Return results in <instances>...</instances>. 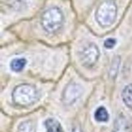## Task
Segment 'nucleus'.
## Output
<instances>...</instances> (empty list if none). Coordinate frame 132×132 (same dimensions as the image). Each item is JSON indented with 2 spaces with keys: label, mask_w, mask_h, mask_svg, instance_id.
Wrapping results in <instances>:
<instances>
[{
  "label": "nucleus",
  "mask_w": 132,
  "mask_h": 132,
  "mask_svg": "<svg viewBox=\"0 0 132 132\" xmlns=\"http://www.w3.org/2000/svg\"><path fill=\"white\" fill-rule=\"evenodd\" d=\"M12 97L15 104L21 107H27L37 101L39 93L36 88L31 84H22L14 88Z\"/></svg>",
  "instance_id": "obj_1"
},
{
  "label": "nucleus",
  "mask_w": 132,
  "mask_h": 132,
  "mask_svg": "<svg viewBox=\"0 0 132 132\" xmlns=\"http://www.w3.org/2000/svg\"><path fill=\"white\" fill-rule=\"evenodd\" d=\"M64 23V15L60 9L56 6L46 9L41 18L43 28L49 33H54L60 29Z\"/></svg>",
  "instance_id": "obj_2"
},
{
  "label": "nucleus",
  "mask_w": 132,
  "mask_h": 132,
  "mask_svg": "<svg viewBox=\"0 0 132 132\" xmlns=\"http://www.w3.org/2000/svg\"><path fill=\"white\" fill-rule=\"evenodd\" d=\"M117 6L113 0H106L100 4L95 12V19L102 27L112 25L116 21Z\"/></svg>",
  "instance_id": "obj_3"
},
{
  "label": "nucleus",
  "mask_w": 132,
  "mask_h": 132,
  "mask_svg": "<svg viewBox=\"0 0 132 132\" xmlns=\"http://www.w3.org/2000/svg\"><path fill=\"white\" fill-rule=\"evenodd\" d=\"M99 54L100 53L97 46L93 43H90L84 47L80 52V60L83 66L91 67L97 62Z\"/></svg>",
  "instance_id": "obj_4"
},
{
  "label": "nucleus",
  "mask_w": 132,
  "mask_h": 132,
  "mask_svg": "<svg viewBox=\"0 0 132 132\" xmlns=\"http://www.w3.org/2000/svg\"><path fill=\"white\" fill-rule=\"evenodd\" d=\"M82 86L76 82H70L65 87L62 93V102L65 105L75 103L82 94Z\"/></svg>",
  "instance_id": "obj_5"
},
{
  "label": "nucleus",
  "mask_w": 132,
  "mask_h": 132,
  "mask_svg": "<svg viewBox=\"0 0 132 132\" xmlns=\"http://www.w3.org/2000/svg\"><path fill=\"white\" fill-rule=\"evenodd\" d=\"M46 132H64L60 122L56 119L50 118L45 121Z\"/></svg>",
  "instance_id": "obj_6"
},
{
  "label": "nucleus",
  "mask_w": 132,
  "mask_h": 132,
  "mask_svg": "<svg viewBox=\"0 0 132 132\" xmlns=\"http://www.w3.org/2000/svg\"><path fill=\"white\" fill-rule=\"evenodd\" d=\"M122 98L124 103L132 109V84H128L122 90Z\"/></svg>",
  "instance_id": "obj_7"
},
{
  "label": "nucleus",
  "mask_w": 132,
  "mask_h": 132,
  "mask_svg": "<svg viewBox=\"0 0 132 132\" xmlns=\"http://www.w3.org/2000/svg\"><path fill=\"white\" fill-rule=\"evenodd\" d=\"M27 64V60L24 58H15L10 62V69L14 72H20L24 69Z\"/></svg>",
  "instance_id": "obj_8"
},
{
  "label": "nucleus",
  "mask_w": 132,
  "mask_h": 132,
  "mask_svg": "<svg viewBox=\"0 0 132 132\" xmlns=\"http://www.w3.org/2000/svg\"><path fill=\"white\" fill-rule=\"evenodd\" d=\"M94 117L98 122H106L109 119V115L106 109L103 106H101L95 111Z\"/></svg>",
  "instance_id": "obj_9"
},
{
  "label": "nucleus",
  "mask_w": 132,
  "mask_h": 132,
  "mask_svg": "<svg viewBox=\"0 0 132 132\" xmlns=\"http://www.w3.org/2000/svg\"><path fill=\"white\" fill-rule=\"evenodd\" d=\"M8 4L15 10H21L27 7L28 0H7Z\"/></svg>",
  "instance_id": "obj_10"
},
{
  "label": "nucleus",
  "mask_w": 132,
  "mask_h": 132,
  "mask_svg": "<svg viewBox=\"0 0 132 132\" xmlns=\"http://www.w3.org/2000/svg\"><path fill=\"white\" fill-rule=\"evenodd\" d=\"M18 132H35L34 124L30 120H27L20 124Z\"/></svg>",
  "instance_id": "obj_11"
},
{
  "label": "nucleus",
  "mask_w": 132,
  "mask_h": 132,
  "mask_svg": "<svg viewBox=\"0 0 132 132\" xmlns=\"http://www.w3.org/2000/svg\"><path fill=\"white\" fill-rule=\"evenodd\" d=\"M120 65V57L116 56L112 61V65H111L110 71V75L111 77L115 78L118 73V70L119 69Z\"/></svg>",
  "instance_id": "obj_12"
},
{
  "label": "nucleus",
  "mask_w": 132,
  "mask_h": 132,
  "mask_svg": "<svg viewBox=\"0 0 132 132\" xmlns=\"http://www.w3.org/2000/svg\"><path fill=\"white\" fill-rule=\"evenodd\" d=\"M117 43V41L114 38H108L104 41V45L106 49H112Z\"/></svg>",
  "instance_id": "obj_13"
},
{
  "label": "nucleus",
  "mask_w": 132,
  "mask_h": 132,
  "mask_svg": "<svg viewBox=\"0 0 132 132\" xmlns=\"http://www.w3.org/2000/svg\"><path fill=\"white\" fill-rule=\"evenodd\" d=\"M72 132H81V130L79 127H76V128H73Z\"/></svg>",
  "instance_id": "obj_14"
}]
</instances>
